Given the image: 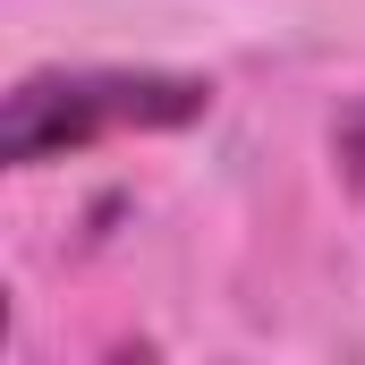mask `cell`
<instances>
[{"label": "cell", "mask_w": 365, "mask_h": 365, "mask_svg": "<svg viewBox=\"0 0 365 365\" xmlns=\"http://www.w3.org/2000/svg\"><path fill=\"white\" fill-rule=\"evenodd\" d=\"M331 162H340V179L365 187V93L340 110V128H331Z\"/></svg>", "instance_id": "2"}, {"label": "cell", "mask_w": 365, "mask_h": 365, "mask_svg": "<svg viewBox=\"0 0 365 365\" xmlns=\"http://www.w3.org/2000/svg\"><path fill=\"white\" fill-rule=\"evenodd\" d=\"M212 110V77L187 68H34L0 102V162L43 170L110 136H170Z\"/></svg>", "instance_id": "1"}]
</instances>
